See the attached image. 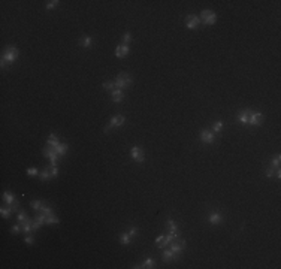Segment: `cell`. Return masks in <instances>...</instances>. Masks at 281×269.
Masks as SVG:
<instances>
[{
  "label": "cell",
  "mask_w": 281,
  "mask_h": 269,
  "mask_svg": "<svg viewBox=\"0 0 281 269\" xmlns=\"http://www.w3.org/2000/svg\"><path fill=\"white\" fill-rule=\"evenodd\" d=\"M272 175H274V169H272V168H269V169H268V172H266V176H269V178H271Z\"/></svg>",
  "instance_id": "60d3db41"
},
{
  "label": "cell",
  "mask_w": 281,
  "mask_h": 269,
  "mask_svg": "<svg viewBox=\"0 0 281 269\" xmlns=\"http://www.w3.org/2000/svg\"><path fill=\"white\" fill-rule=\"evenodd\" d=\"M26 242H27V244H33V242H35V241H33V236L29 235V236L26 238Z\"/></svg>",
  "instance_id": "b9f144b4"
},
{
  "label": "cell",
  "mask_w": 281,
  "mask_h": 269,
  "mask_svg": "<svg viewBox=\"0 0 281 269\" xmlns=\"http://www.w3.org/2000/svg\"><path fill=\"white\" fill-rule=\"evenodd\" d=\"M132 157H133V160L138 162V163H142V162H144V152L140 151L138 147H133V148H132Z\"/></svg>",
  "instance_id": "ba28073f"
},
{
  "label": "cell",
  "mask_w": 281,
  "mask_h": 269,
  "mask_svg": "<svg viewBox=\"0 0 281 269\" xmlns=\"http://www.w3.org/2000/svg\"><path fill=\"white\" fill-rule=\"evenodd\" d=\"M248 120H250V112L248 111H244L242 114L239 115V121L242 124H248Z\"/></svg>",
  "instance_id": "ffe728a7"
},
{
  "label": "cell",
  "mask_w": 281,
  "mask_h": 269,
  "mask_svg": "<svg viewBox=\"0 0 281 269\" xmlns=\"http://www.w3.org/2000/svg\"><path fill=\"white\" fill-rule=\"evenodd\" d=\"M58 0H53V2H48V5H46V9H53V8H55V6H58Z\"/></svg>",
  "instance_id": "f1b7e54d"
},
{
  "label": "cell",
  "mask_w": 281,
  "mask_h": 269,
  "mask_svg": "<svg viewBox=\"0 0 281 269\" xmlns=\"http://www.w3.org/2000/svg\"><path fill=\"white\" fill-rule=\"evenodd\" d=\"M43 155H45V157H48L53 166H57V160H58L57 157H58V154L55 152L54 147H51V148H45V150H43Z\"/></svg>",
  "instance_id": "277c9868"
},
{
  "label": "cell",
  "mask_w": 281,
  "mask_h": 269,
  "mask_svg": "<svg viewBox=\"0 0 281 269\" xmlns=\"http://www.w3.org/2000/svg\"><path fill=\"white\" fill-rule=\"evenodd\" d=\"M130 84H132V78L127 73H120L118 78L115 79V87H118V90H121L124 87H129Z\"/></svg>",
  "instance_id": "7a4b0ae2"
},
{
  "label": "cell",
  "mask_w": 281,
  "mask_h": 269,
  "mask_svg": "<svg viewBox=\"0 0 281 269\" xmlns=\"http://www.w3.org/2000/svg\"><path fill=\"white\" fill-rule=\"evenodd\" d=\"M185 248V241H178V242H174L172 244V251L175 253V254H179L182 250Z\"/></svg>",
  "instance_id": "8fae6325"
},
{
  "label": "cell",
  "mask_w": 281,
  "mask_h": 269,
  "mask_svg": "<svg viewBox=\"0 0 281 269\" xmlns=\"http://www.w3.org/2000/svg\"><path fill=\"white\" fill-rule=\"evenodd\" d=\"M200 18H202V21H203V24L213 26L214 22H215V19H217V15H215L213 11H203V12L200 14Z\"/></svg>",
  "instance_id": "3957f363"
},
{
  "label": "cell",
  "mask_w": 281,
  "mask_h": 269,
  "mask_svg": "<svg viewBox=\"0 0 281 269\" xmlns=\"http://www.w3.org/2000/svg\"><path fill=\"white\" fill-rule=\"evenodd\" d=\"M136 268H156V262L153 259H147L144 262V265H140V266H136Z\"/></svg>",
  "instance_id": "603a6c76"
},
{
  "label": "cell",
  "mask_w": 281,
  "mask_h": 269,
  "mask_svg": "<svg viewBox=\"0 0 281 269\" xmlns=\"http://www.w3.org/2000/svg\"><path fill=\"white\" fill-rule=\"evenodd\" d=\"M123 40H124L126 43L132 42V35H130V33H126V35H124V37H123Z\"/></svg>",
  "instance_id": "d590c367"
},
{
  "label": "cell",
  "mask_w": 281,
  "mask_h": 269,
  "mask_svg": "<svg viewBox=\"0 0 281 269\" xmlns=\"http://www.w3.org/2000/svg\"><path fill=\"white\" fill-rule=\"evenodd\" d=\"M32 230H33V221L30 218H26L24 221H22V232L30 233Z\"/></svg>",
  "instance_id": "5bb4252c"
},
{
  "label": "cell",
  "mask_w": 281,
  "mask_h": 269,
  "mask_svg": "<svg viewBox=\"0 0 281 269\" xmlns=\"http://www.w3.org/2000/svg\"><path fill=\"white\" fill-rule=\"evenodd\" d=\"M50 170H51V175H53V176H57V175H58V169H57V166H53Z\"/></svg>",
  "instance_id": "8d00e7d4"
},
{
  "label": "cell",
  "mask_w": 281,
  "mask_h": 269,
  "mask_svg": "<svg viewBox=\"0 0 281 269\" xmlns=\"http://www.w3.org/2000/svg\"><path fill=\"white\" fill-rule=\"evenodd\" d=\"M209 223H213V224H218V223H221V215L220 214H217V212H214V214H209Z\"/></svg>",
  "instance_id": "e0dca14e"
},
{
  "label": "cell",
  "mask_w": 281,
  "mask_h": 269,
  "mask_svg": "<svg viewBox=\"0 0 281 269\" xmlns=\"http://www.w3.org/2000/svg\"><path fill=\"white\" fill-rule=\"evenodd\" d=\"M221 127H223V123H221V121H217V123L214 124V130H215V132H220Z\"/></svg>",
  "instance_id": "e575fe53"
},
{
  "label": "cell",
  "mask_w": 281,
  "mask_h": 269,
  "mask_svg": "<svg viewBox=\"0 0 281 269\" xmlns=\"http://www.w3.org/2000/svg\"><path fill=\"white\" fill-rule=\"evenodd\" d=\"M42 224H46L45 223V215L42 214V215H37V217H35V221H33V230H37Z\"/></svg>",
  "instance_id": "4fadbf2b"
},
{
  "label": "cell",
  "mask_w": 281,
  "mask_h": 269,
  "mask_svg": "<svg viewBox=\"0 0 281 269\" xmlns=\"http://www.w3.org/2000/svg\"><path fill=\"white\" fill-rule=\"evenodd\" d=\"M19 230H21V229H19V226H18V224H17V226H14V227H12V233H19Z\"/></svg>",
  "instance_id": "ab89813d"
},
{
  "label": "cell",
  "mask_w": 281,
  "mask_h": 269,
  "mask_svg": "<svg viewBox=\"0 0 281 269\" xmlns=\"http://www.w3.org/2000/svg\"><path fill=\"white\" fill-rule=\"evenodd\" d=\"M79 43L82 45V47L88 48V47H91V43H93V39H91L90 36H85V37H82V39L79 40Z\"/></svg>",
  "instance_id": "d6986e66"
},
{
  "label": "cell",
  "mask_w": 281,
  "mask_h": 269,
  "mask_svg": "<svg viewBox=\"0 0 281 269\" xmlns=\"http://www.w3.org/2000/svg\"><path fill=\"white\" fill-rule=\"evenodd\" d=\"M32 206H33V209H40L43 205L40 200H32Z\"/></svg>",
  "instance_id": "83f0119b"
},
{
  "label": "cell",
  "mask_w": 281,
  "mask_h": 269,
  "mask_svg": "<svg viewBox=\"0 0 281 269\" xmlns=\"http://www.w3.org/2000/svg\"><path fill=\"white\" fill-rule=\"evenodd\" d=\"M26 218H27V215H26L24 211H19V212H18V221H19V223H22Z\"/></svg>",
  "instance_id": "f546056e"
},
{
  "label": "cell",
  "mask_w": 281,
  "mask_h": 269,
  "mask_svg": "<svg viewBox=\"0 0 281 269\" xmlns=\"http://www.w3.org/2000/svg\"><path fill=\"white\" fill-rule=\"evenodd\" d=\"M3 199H5V202H6L9 206H12L11 209H14V211L18 209V202L15 200V197H14V194H12L11 191H5V193H3Z\"/></svg>",
  "instance_id": "5b68a950"
},
{
  "label": "cell",
  "mask_w": 281,
  "mask_h": 269,
  "mask_svg": "<svg viewBox=\"0 0 281 269\" xmlns=\"http://www.w3.org/2000/svg\"><path fill=\"white\" fill-rule=\"evenodd\" d=\"M11 211H12V209H8V208H2V209H0V212H2L3 217H9V215H11Z\"/></svg>",
  "instance_id": "1f68e13d"
},
{
  "label": "cell",
  "mask_w": 281,
  "mask_h": 269,
  "mask_svg": "<svg viewBox=\"0 0 281 269\" xmlns=\"http://www.w3.org/2000/svg\"><path fill=\"white\" fill-rule=\"evenodd\" d=\"M53 175H51V170H48V169H45L42 173H40V179L42 181H46V179H50Z\"/></svg>",
  "instance_id": "d4e9b609"
},
{
  "label": "cell",
  "mask_w": 281,
  "mask_h": 269,
  "mask_svg": "<svg viewBox=\"0 0 281 269\" xmlns=\"http://www.w3.org/2000/svg\"><path fill=\"white\" fill-rule=\"evenodd\" d=\"M120 239H121V244H123V245H129V244H130V235H129V233H123V235L120 236Z\"/></svg>",
  "instance_id": "484cf974"
},
{
  "label": "cell",
  "mask_w": 281,
  "mask_h": 269,
  "mask_svg": "<svg viewBox=\"0 0 281 269\" xmlns=\"http://www.w3.org/2000/svg\"><path fill=\"white\" fill-rule=\"evenodd\" d=\"M166 224H168L169 230H175V229H178V227H177V224H175L172 220H168V223H166Z\"/></svg>",
  "instance_id": "4dcf8cb0"
},
{
  "label": "cell",
  "mask_w": 281,
  "mask_h": 269,
  "mask_svg": "<svg viewBox=\"0 0 281 269\" xmlns=\"http://www.w3.org/2000/svg\"><path fill=\"white\" fill-rule=\"evenodd\" d=\"M27 175H30V176L32 175H37V169L36 168H29L27 169Z\"/></svg>",
  "instance_id": "836d02e7"
},
{
  "label": "cell",
  "mask_w": 281,
  "mask_h": 269,
  "mask_svg": "<svg viewBox=\"0 0 281 269\" xmlns=\"http://www.w3.org/2000/svg\"><path fill=\"white\" fill-rule=\"evenodd\" d=\"M174 259H178V254H175L172 250L171 251H163V260L165 262H172Z\"/></svg>",
  "instance_id": "2e32d148"
},
{
  "label": "cell",
  "mask_w": 281,
  "mask_h": 269,
  "mask_svg": "<svg viewBox=\"0 0 281 269\" xmlns=\"http://www.w3.org/2000/svg\"><path fill=\"white\" fill-rule=\"evenodd\" d=\"M6 63H14L17 58H18V50L15 48V47H8L6 48V53L3 54V57H2Z\"/></svg>",
  "instance_id": "6da1fadb"
},
{
  "label": "cell",
  "mask_w": 281,
  "mask_h": 269,
  "mask_svg": "<svg viewBox=\"0 0 281 269\" xmlns=\"http://www.w3.org/2000/svg\"><path fill=\"white\" fill-rule=\"evenodd\" d=\"M136 230H138L136 227H130V229H129V235H130V236H133V235H136Z\"/></svg>",
  "instance_id": "f35d334b"
},
{
  "label": "cell",
  "mask_w": 281,
  "mask_h": 269,
  "mask_svg": "<svg viewBox=\"0 0 281 269\" xmlns=\"http://www.w3.org/2000/svg\"><path fill=\"white\" fill-rule=\"evenodd\" d=\"M103 87H105V90H112L115 87V82H105Z\"/></svg>",
  "instance_id": "d6a6232c"
},
{
  "label": "cell",
  "mask_w": 281,
  "mask_h": 269,
  "mask_svg": "<svg viewBox=\"0 0 281 269\" xmlns=\"http://www.w3.org/2000/svg\"><path fill=\"white\" fill-rule=\"evenodd\" d=\"M54 150H55V152H57L58 155H63V154H66V151H67V145H66V144H58V145L54 147Z\"/></svg>",
  "instance_id": "ac0fdd59"
},
{
  "label": "cell",
  "mask_w": 281,
  "mask_h": 269,
  "mask_svg": "<svg viewBox=\"0 0 281 269\" xmlns=\"http://www.w3.org/2000/svg\"><path fill=\"white\" fill-rule=\"evenodd\" d=\"M123 97H124V94H123V91L121 90H112V100L115 102V103H118V102H121L123 100Z\"/></svg>",
  "instance_id": "9a60e30c"
},
{
  "label": "cell",
  "mask_w": 281,
  "mask_h": 269,
  "mask_svg": "<svg viewBox=\"0 0 281 269\" xmlns=\"http://www.w3.org/2000/svg\"><path fill=\"white\" fill-rule=\"evenodd\" d=\"M129 47L127 45H117V48H115V55L117 57H126L129 54Z\"/></svg>",
  "instance_id": "9c48e42d"
},
{
  "label": "cell",
  "mask_w": 281,
  "mask_h": 269,
  "mask_svg": "<svg viewBox=\"0 0 281 269\" xmlns=\"http://www.w3.org/2000/svg\"><path fill=\"white\" fill-rule=\"evenodd\" d=\"M262 120H263V115L262 114H251V117H250V120H248V124H251V126H259L260 123H262Z\"/></svg>",
  "instance_id": "30bf717a"
},
{
  "label": "cell",
  "mask_w": 281,
  "mask_h": 269,
  "mask_svg": "<svg viewBox=\"0 0 281 269\" xmlns=\"http://www.w3.org/2000/svg\"><path fill=\"white\" fill-rule=\"evenodd\" d=\"M60 142H58V138L55 136V134H50V138H48V145H51V147H55V145H58Z\"/></svg>",
  "instance_id": "cb8c5ba5"
},
{
  "label": "cell",
  "mask_w": 281,
  "mask_h": 269,
  "mask_svg": "<svg viewBox=\"0 0 281 269\" xmlns=\"http://www.w3.org/2000/svg\"><path fill=\"white\" fill-rule=\"evenodd\" d=\"M40 211H42V214H43L45 217H48V215H51V214H54L51 208H48V206H45V205H43V206L40 208Z\"/></svg>",
  "instance_id": "4316f807"
},
{
  "label": "cell",
  "mask_w": 281,
  "mask_h": 269,
  "mask_svg": "<svg viewBox=\"0 0 281 269\" xmlns=\"http://www.w3.org/2000/svg\"><path fill=\"white\" fill-rule=\"evenodd\" d=\"M124 121H126V118H124L123 115H117V117H114V118L111 120L109 126H111V127H120V126H123Z\"/></svg>",
  "instance_id": "7c38bea8"
},
{
  "label": "cell",
  "mask_w": 281,
  "mask_h": 269,
  "mask_svg": "<svg viewBox=\"0 0 281 269\" xmlns=\"http://www.w3.org/2000/svg\"><path fill=\"white\" fill-rule=\"evenodd\" d=\"M45 223H46V224H57V223H58V218H57L54 214H51V215H48V217H45Z\"/></svg>",
  "instance_id": "7402d4cb"
},
{
  "label": "cell",
  "mask_w": 281,
  "mask_h": 269,
  "mask_svg": "<svg viewBox=\"0 0 281 269\" xmlns=\"http://www.w3.org/2000/svg\"><path fill=\"white\" fill-rule=\"evenodd\" d=\"M200 139H202L205 144H213L214 139H215V136L213 134V132H209V130H202V133H200Z\"/></svg>",
  "instance_id": "8992f818"
},
{
  "label": "cell",
  "mask_w": 281,
  "mask_h": 269,
  "mask_svg": "<svg viewBox=\"0 0 281 269\" xmlns=\"http://www.w3.org/2000/svg\"><path fill=\"white\" fill-rule=\"evenodd\" d=\"M272 166H275V168H278V166H280V155H277L275 159H274V163H272Z\"/></svg>",
  "instance_id": "74e56055"
},
{
  "label": "cell",
  "mask_w": 281,
  "mask_h": 269,
  "mask_svg": "<svg viewBox=\"0 0 281 269\" xmlns=\"http://www.w3.org/2000/svg\"><path fill=\"white\" fill-rule=\"evenodd\" d=\"M199 22H200V19L196 15H189L187 17V27H189L190 30H195L199 26Z\"/></svg>",
  "instance_id": "52a82bcc"
},
{
  "label": "cell",
  "mask_w": 281,
  "mask_h": 269,
  "mask_svg": "<svg viewBox=\"0 0 281 269\" xmlns=\"http://www.w3.org/2000/svg\"><path fill=\"white\" fill-rule=\"evenodd\" d=\"M156 244H157V247L159 248H163L166 244H168V241H166V236H159L157 239H156Z\"/></svg>",
  "instance_id": "44dd1931"
}]
</instances>
